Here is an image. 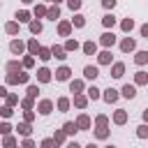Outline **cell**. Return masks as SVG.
<instances>
[{
	"mask_svg": "<svg viewBox=\"0 0 148 148\" xmlns=\"http://www.w3.org/2000/svg\"><path fill=\"white\" fill-rule=\"evenodd\" d=\"M30 69H18V72H7L5 74V83L7 86H25L30 83Z\"/></svg>",
	"mask_w": 148,
	"mask_h": 148,
	"instance_id": "1",
	"label": "cell"
},
{
	"mask_svg": "<svg viewBox=\"0 0 148 148\" xmlns=\"http://www.w3.org/2000/svg\"><path fill=\"white\" fill-rule=\"evenodd\" d=\"M35 109H37V113H39V116H51V113H53V109H56V102H53V99H49V97H44V99H39V102H37V106H35Z\"/></svg>",
	"mask_w": 148,
	"mask_h": 148,
	"instance_id": "2",
	"label": "cell"
},
{
	"mask_svg": "<svg viewBox=\"0 0 148 148\" xmlns=\"http://www.w3.org/2000/svg\"><path fill=\"white\" fill-rule=\"evenodd\" d=\"M97 42H99V46H102V49H113V44L118 42V37L113 35V30H104V32L99 35V39H97Z\"/></svg>",
	"mask_w": 148,
	"mask_h": 148,
	"instance_id": "3",
	"label": "cell"
},
{
	"mask_svg": "<svg viewBox=\"0 0 148 148\" xmlns=\"http://www.w3.org/2000/svg\"><path fill=\"white\" fill-rule=\"evenodd\" d=\"M9 53H12V56H23V53H28L25 42H23V39H18V37H14V39L9 42Z\"/></svg>",
	"mask_w": 148,
	"mask_h": 148,
	"instance_id": "4",
	"label": "cell"
},
{
	"mask_svg": "<svg viewBox=\"0 0 148 148\" xmlns=\"http://www.w3.org/2000/svg\"><path fill=\"white\" fill-rule=\"evenodd\" d=\"M56 30H58V35H60V37H69V35H72V30H74V25H72V21H67V18H58Z\"/></svg>",
	"mask_w": 148,
	"mask_h": 148,
	"instance_id": "5",
	"label": "cell"
},
{
	"mask_svg": "<svg viewBox=\"0 0 148 148\" xmlns=\"http://www.w3.org/2000/svg\"><path fill=\"white\" fill-rule=\"evenodd\" d=\"M35 76H37V83H51V81H53V72H51L46 65H42V67L35 72Z\"/></svg>",
	"mask_w": 148,
	"mask_h": 148,
	"instance_id": "6",
	"label": "cell"
},
{
	"mask_svg": "<svg viewBox=\"0 0 148 148\" xmlns=\"http://www.w3.org/2000/svg\"><path fill=\"white\" fill-rule=\"evenodd\" d=\"M53 79H56V81H60V83H65V81H69V79H72V69H69L67 65H60V67L53 72Z\"/></svg>",
	"mask_w": 148,
	"mask_h": 148,
	"instance_id": "7",
	"label": "cell"
},
{
	"mask_svg": "<svg viewBox=\"0 0 148 148\" xmlns=\"http://www.w3.org/2000/svg\"><path fill=\"white\" fill-rule=\"evenodd\" d=\"M102 99L106 102V104H116L118 99H120V90H116V88H106V90H102Z\"/></svg>",
	"mask_w": 148,
	"mask_h": 148,
	"instance_id": "8",
	"label": "cell"
},
{
	"mask_svg": "<svg viewBox=\"0 0 148 148\" xmlns=\"http://www.w3.org/2000/svg\"><path fill=\"white\" fill-rule=\"evenodd\" d=\"M76 127H79V132H88L92 127V118L88 113H79L76 116Z\"/></svg>",
	"mask_w": 148,
	"mask_h": 148,
	"instance_id": "9",
	"label": "cell"
},
{
	"mask_svg": "<svg viewBox=\"0 0 148 148\" xmlns=\"http://www.w3.org/2000/svg\"><path fill=\"white\" fill-rule=\"evenodd\" d=\"M72 104H74L76 109H81V111H83V109H88V104H90V97H88L86 92H76V95L72 97Z\"/></svg>",
	"mask_w": 148,
	"mask_h": 148,
	"instance_id": "10",
	"label": "cell"
},
{
	"mask_svg": "<svg viewBox=\"0 0 148 148\" xmlns=\"http://www.w3.org/2000/svg\"><path fill=\"white\" fill-rule=\"evenodd\" d=\"M120 51L123 53H134L136 51V39L134 37H123L120 39Z\"/></svg>",
	"mask_w": 148,
	"mask_h": 148,
	"instance_id": "11",
	"label": "cell"
},
{
	"mask_svg": "<svg viewBox=\"0 0 148 148\" xmlns=\"http://www.w3.org/2000/svg\"><path fill=\"white\" fill-rule=\"evenodd\" d=\"M97 49H99V42H92V39H86L81 44V51L86 56H97Z\"/></svg>",
	"mask_w": 148,
	"mask_h": 148,
	"instance_id": "12",
	"label": "cell"
},
{
	"mask_svg": "<svg viewBox=\"0 0 148 148\" xmlns=\"http://www.w3.org/2000/svg\"><path fill=\"white\" fill-rule=\"evenodd\" d=\"M111 62H113L111 49H102V51H97V65H109V67H111Z\"/></svg>",
	"mask_w": 148,
	"mask_h": 148,
	"instance_id": "13",
	"label": "cell"
},
{
	"mask_svg": "<svg viewBox=\"0 0 148 148\" xmlns=\"http://www.w3.org/2000/svg\"><path fill=\"white\" fill-rule=\"evenodd\" d=\"M99 76V65H86L83 67V79L86 81H95Z\"/></svg>",
	"mask_w": 148,
	"mask_h": 148,
	"instance_id": "14",
	"label": "cell"
},
{
	"mask_svg": "<svg viewBox=\"0 0 148 148\" xmlns=\"http://www.w3.org/2000/svg\"><path fill=\"white\" fill-rule=\"evenodd\" d=\"M127 118H130V113H127L125 109H116L113 116H111V123H113V125H125Z\"/></svg>",
	"mask_w": 148,
	"mask_h": 148,
	"instance_id": "15",
	"label": "cell"
},
{
	"mask_svg": "<svg viewBox=\"0 0 148 148\" xmlns=\"http://www.w3.org/2000/svg\"><path fill=\"white\" fill-rule=\"evenodd\" d=\"M92 136H95V139H99V141L109 139V136H111V130H109V125H95V130H92Z\"/></svg>",
	"mask_w": 148,
	"mask_h": 148,
	"instance_id": "16",
	"label": "cell"
},
{
	"mask_svg": "<svg viewBox=\"0 0 148 148\" xmlns=\"http://www.w3.org/2000/svg\"><path fill=\"white\" fill-rule=\"evenodd\" d=\"M67 83H69V92H74V95L76 92H86V81L83 79H69Z\"/></svg>",
	"mask_w": 148,
	"mask_h": 148,
	"instance_id": "17",
	"label": "cell"
},
{
	"mask_svg": "<svg viewBox=\"0 0 148 148\" xmlns=\"http://www.w3.org/2000/svg\"><path fill=\"white\" fill-rule=\"evenodd\" d=\"M120 97L134 99V97H136V83H125V86L120 88Z\"/></svg>",
	"mask_w": 148,
	"mask_h": 148,
	"instance_id": "18",
	"label": "cell"
},
{
	"mask_svg": "<svg viewBox=\"0 0 148 148\" xmlns=\"http://www.w3.org/2000/svg\"><path fill=\"white\" fill-rule=\"evenodd\" d=\"M46 9H49V5L46 2H35V7H32V16L35 18H46Z\"/></svg>",
	"mask_w": 148,
	"mask_h": 148,
	"instance_id": "19",
	"label": "cell"
},
{
	"mask_svg": "<svg viewBox=\"0 0 148 148\" xmlns=\"http://www.w3.org/2000/svg\"><path fill=\"white\" fill-rule=\"evenodd\" d=\"M46 18L53 21V23L60 18V5H58V2H51V5H49V9H46Z\"/></svg>",
	"mask_w": 148,
	"mask_h": 148,
	"instance_id": "20",
	"label": "cell"
},
{
	"mask_svg": "<svg viewBox=\"0 0 148 148\" xmlns=\"http://www.w3.org/2000/svg\"><path fill=\"white\" fill-rule=\"evenodd\" d=\"M14 18H16L18 23H30L35 16H32V12H28V9H16V12H14Z\"/></svg>",
	"mask_w": 148,
	"mask_h": 148,
	"instance_id": "21",
	"label": "cell"
},
{
	"mask_svg": "<svg viewBox=\"0 0 148 148\" xmlns=\"http://www.w3.org/2000/svg\"><path fill=\"white\" fill-rule=\"evenodd\" d=\"M116 23H118V18H116V14H113V12H106V14L102 16V25H104L106 30H113V28H116Z\"/></svg>",
	"mask_w": 148,
	"mask_h": 148,
	"instance_id": "22",
	"label": "cell"
},
{
	"mask_svg": "<svg viewBox=\"0 0 148 148\" xmlns=\"http://www.w3.org/2000/svg\"><path fill=\"white\" fill-rule=\"evenodd\" d=\"M56 109H58L60 113H67V111L72 109V99H69V97H65V95H62V97H58V99H56Z\"/></svg>",
	"mask_w": 148,
	"mask_h": 148,
	"instance_id": "23",
	"label": "cell"
},
{
	"mask_svg": "<svg viewBox=\"0 0 148 148\" xmlns=\"http://www.w3.org/2000/svg\"><path fill=\"white\" fill-rule=\"evenodd\" d=\"M51 53H53L56 60H65L67 58V49L62 44H51Z\"/></svg>",
	"mask_w": 148,
	"mask_h": 148,
	"instance_id": "24",
	"label": "cell"
},
{
	"mask_svg": "<svg viewBox=\"0 0 148 148\" xmlns=\"http://www.w3.org/2000/svg\"><path fill=\"white\" fill-rule=\"evenodd\" d=\"M18 69H25V67H23V60L12 58V60H7V62H5V72H18Z\"/></svg>",
	"mask_w": 148,
	"mask_h": 148,
	"instance_id": "25",
	"label": "cell"
},
{
	"mask_svg": "<svg viewBox=\"0 0 148 148\" xmlns=\"http://www.w3.org/2000/svg\"><path fill=\"white\" fill-rule=\"evenodd\" d=\"M111 76L113 79H123L125 76V62H111Z\"/></svg>",
	"mask_w": 148,
	"mask_h": 148,
	"instance_id": "26",
	"label": "cell"
},
{
	"mask_svg": "<svg viewBox=\"0 0 148 148\" xmlns=\"http://www.w3.org/2000/svg\"><path fill=\"white\" fill-rule=\"evenodd\" d=\"M14 130L18 132V136H30V134H32V123L23 120V123H18V125H16Z\"/></svg>",
	"mask_w": 148,
	"mask_h": 148,
	"instance_id": "27",
	"label": "cell"
},
{
	"mask_svg": "<svg viewBox=\"0 0 148 148\" xmlns=\"http://www.w3.org/2000/svg\"><path fill=\"white\" fill-rule=\"evenodd\" d=\"M18 30H21V23H18L16 18H14V21H7V23H5V32H7V35L16 37V35H18Z\"/></svg>",
	"mask_w": 148,
	"mask_h": 148,
	"instance_id": "28",
	"label": "cell"
},
{
	"mask_svg": "<svg viewBox=\"0 0 148 148\" xmlns=\"http://www.w3.org/2000/svg\"><path fill=\"white\" fill-rule=\"evenodd\" d=\"M28 30H30V35H42V30H44L42 18H32V21L28 23Z\"/></svg>",
	"mask_w": 148,
	"mask_h": 148,
	"instance_id": "29",
	"label": "cell"
},
{
	"mask_svg": "<svg viewBox=\"0 0 148 148\" xmlns=\"http://www.w3.org/2000/svg\"><path fill=\"white\" fill-rule=\"evenodd\" d=\"M62 46L67 49V53H76V51L81 49V44H79V39H74L72 35H69V37L65 39V44H62Z\"/></svg>",
	"mask_w": 148,
	"mask_h": 148,
	"instance_id": "30",
	"label": "cell"
},
{
	"mask_svg": "<svg viewBox=\"0 0 148 148\" xmlns=\"http://www.w3.org/2000/svg\"><path fill=\"white\" fill-rule=\"evenodd\" d=\"M86 95L90 97V102H97V99H102V90H99V88H97L95 83L86 88Z\"/></svg>",
	"mask_w": 148,
	"mask_h": 148,
	"instance_id": "31",
	"label": "cell"
},
{
	"mask_svg": "<svg viewBox=\"0 0 148 148\" xmlns=\"http://www.w3.org/2000/svg\"><path fill=\"white\" fill-rule=\"evenodd\" d=\"M134 83H136V88H139V86H148V72H146V69L134 72Z\"/></svg>",
	"mask_w": 148,
	"mask_h": 148,
	"instance_id": "32",
	"label": "cell"
},
{
	"mask_svg": "<svg viewBox=\"0 0 148 148\" xmlns=\"http://www.w3.org/2000/svg\"><path fill=\"white\" fill-rule=\"evenodd\" d=\"M134 28H136V23H134V18H130V16H127V18H123V21H120V30H123L125 35H130V32H132Z\"/></svg>",
	"mask_w": 148,
	"mask_h": 148,
	"instance_id": "33",
	"label": "cell"
},
{
	"mask_svg": "<svg viewBox=\"0 0 148 148\" xmlns=\"http://www.w3.org/2000/svg\"><path fill=\"white\" fill-rule=\"evenodd\" d=\"M37 58H39L42 62H49V60L53 58V53H51V46H39V51H37Z\"/></svg>",
	"mask_w": 148,
	"mask_h": 148,
	"instance_id": "34",
	"label": "cell"
},
{
	"mask_svg": "<svg viewBox=\"0 0 148 148\" xmlns=\"http://www.w3.org/2000/svg\"><path fill=\"white\" fill-rule=\"evenodd\" d=\"M134 65H139V67L148 65V51H134Z\"/></svg>",
	"mask_w": 148,
	"mask_h": 148,
	"instance_id": "35",
	"label": "cell"
},
{
	"mask_svg": "<svg viewBox=\"0 0 148 148\" xmlns=\"http://www.w3.org/2000/svg\"><path fill=\"white\" fill-rule=\"evenodd\" d=\"M69 21H72L74 28H86V16H83L81 12H74V16H72Z\"/></svg>",
	"mask_w": 148,
	"mask_h": 148,
	"instance_id": "36",
	"label": "cell"
},
{
	"mask_svg": "<svg viewBox=\"0 0 148 148\" xmlns=\"http://www.w3.org/2000/svg\"><path fill=\"white\" fill-rule=\"evenodd\" d=\"M25 46H28V53H32V56H37V51H39V46H42V44L37 42V35H35V37H30V39L25 42Z\"/></svg>",
	"mask_w": 148,
	"mask_h": 148,
	"instance_id": "37",
	"label": "cell"
},
{
	"mask_svg": "<svg viewBox=\"0 0 148 148\" xmlns=\"http://www.w3.org/2000/svg\"><path fill=\"white\" fill-rule=\"evenodd\" d=\"M62 130L67 132V136H74V134L79 132V127H76V120H65V123H62Z\"/></svg>",
	"mask_w": 148,
	"mask_h": 148,
	"instance_id": "38",
	"label": "cell"
},
{
	"mask_svg": "<svg viewBox=\"0 0 148 148\" xmlns=\"http://www.w3.org/2000/svg\"><path fill=\"white\" fill-rule=\"evenodd\" d=\"M18 106H21V109H35V106H37V102H35V97H30V95H25V97H21V102H18Z\"/></svg>",
	"mask_w": 148,
	"mask_h": 148,
	"instance_id": "39",
	"label": "cell"
},
{
	"mask_svg": "<svg viewBox=\"0 0 148 148\" xmlns=\"http://www.w3.org/2000/svg\"><path fill=\"white\" fill-rule=\"evenodd\" d=\"M53 139H56V143H58V146H65V143H67V132L60 127V130H56V132H53Z\"/></svg>",
	"mask_w": 148,
	"mask_h": 148,
	"instance_id": "40",
	"label": "cell"
},
{
	"mask_svg": "<svg viewBox=\"0 0 148 148\" xmlns=\"http://www.w3.org/2000/svg\"><path fill=\"white\" fill-rule=\"evenodd\" d=\"M21 60H23V67H25V69H32V67H35V62H37L32 53H23V58H21Z\"/></svg>",
	"mask_w": 148,
	"mask_h": 148,
	"instance_id": "41",
	"label": "cell"
},
{
	"mask_svg": "<svg viewBox=\"0 0 148 148\" xmlns=\"http://www.w3.org/2000/svg\"><path fill=\"white\" fill-rule=\"evenodd\" d=\"M2 146H5V148H12V146H18V139H16L14 134H5V136H2Z\"/></svg>",
	"mask_w": 148,
	"mask_h": 148,
	"instance_id": "42",
	"label": "cell"
},
{
	"mask_svg": "<svg viewBox=\"0 0 148 148\" xmlns=\"http://www.w3.org/2000/svg\"><path fill=\"white\" fill-rule=\"evenodd\" d=\"M12 130H14V127H12V123H9L7 118H5V120H0V136H5V134H12Z\"/></svg>",
	"mask_w": 148,
	"mask_h": 148,
	"instance_id": "43",
	"label": "cell"
},
{
	"mask_svg": "<svg viewBox=\"0 0 148 148\" xmlns=\"http://www.w3.org/2000/svg\"><path fill=\"white\" fill-rule=\"evenodd\" d=\"M136 139H148V123L136 125Z\"/></svg>",
	"mask_w": 148,
	"mask_h": 148,
	"instance_id": "44",
	"label": "cell"
},
{
	"mask_svg": "<svg viewBox=\"0 0 148 148\" xmlns=\"http://www.w3.org/2000/svg\"><path fill=\"white\" fill-rule=\"evenodd\" d=\"M18 102H21V97H18L16 92H9V95L5 97V104H9V106H18Z\"/></svg>",
	"mask_w": 148,
	"mask_h": 148,
	"instance_id": "45",
	"label": "cell"
},
{
	"mask_svg": "<svg viewBox=\"0 0 148 148\" xmlns=\"http://www.w3.org/2000/svg\"><path fill=\"white\" fill-rule=\"evenodd\" d=\"M35 118H37V109H23V120L35 123Z\"/></svg>",
	"mask_w": 148,
	"mask_h": 148,
	"instance_id": "46",
	"label": "cell"
},
{
	"mask_svg": "<svg viewBox=\"0 0 148 148\" xmlns=\"http://www.w3.org/2000/svg\"><path fill=\"white\" fill-rule=\"evenodd\" d=\"M0 116L9 120V118L14 116V106H9V104H2V106H0Z\"/></svg>",
	"mask_w": 148,
	"mask_h": 148,
	"instance_id": "47",
	"label": "cell"
},
{
	"mask_svg": "<svg viewBox=\"0 0 148 148\" xmlns=\"http://www.w3.org/2000/svg\"><path fill=\"white\" fill-rule=\"evenodd\" d=\"M25 95H30V97H35V99H37V95H39V86H37V83H28Z\"/></svg>",
	"mask_w": 148,
	"mask_h": 148,
	"instance_id": "48",
	"label": "cell"
},
{
	"mask_svg": "<svg viewBox=\"0 0 148 148\" xmlns=\"http://www.w3.org/2000/svg\"><path fill=\"white\" fill-rule=\"evenodd\" d=\"M65 2H67V7L72 9V14H74V12H79V9L83 7V0H65Z\"/></svg>",
	"mask_w": 148,
	"mask_h": 148,
	"instance_id": "49",
	"label": "cell"
},
{
	"mask_svg": "<svg viewBox=\"0 0 148 148\" xmlns=\"http://www.w3.org/2000/svg\"><path fill=\"white\" fill-rule=\"evenodd\" d=\"M109 123H111V118L106 113H97L95 116V125H109Z\"/></svg>",
	"mask_w": 148,
	"mask_h": 148,
	"instance_id": "50",
	"label": "cell"
},
{
	"mask_svg": "<svg viewBox=\"0 0 148 148\" xmlns=\"http://www.w3.org/2000/svg\"><path fill=\"white\" fill-rule=\"evenodd\" d=\"M116 5H118V0H102V7H104L106 12H113Z\"/></svg>",
	"mask_w": 148,
	"mask_h": 148,
	"instance_id": "51",
	"label": "cell"
},
{
	"mask_svg": "<svg viewBox=\"0 0 148 148\" xmlns=\"http://www.w3.org/2000/svg\"><path fill=\"white\" fill-rule=\"evenodd\" d=\"M39 146H42V148H51V146H58V143H56V139L51 136V139H42Z\"/></svg>",
	"mask_w": 148,
	"mask_h": 148,
	"instance_id": "52",
	"label": "cell"
},
{
	"mask_svg": "<svg viewBox=\"0 0 148 148\" xmlns=\"http://www.w3.org/2000/svg\"><path fill=\"white\" fill-rule=\"evenodd\" d=\"M21 146H23V148H35V141H32L30 136H23V141H21Z\"/></svg>",
	"mask_w": 148,
	"mask_h": 148,
	"instance_id": "53",
	"label": "cell"
},
{
	"mask_svg": "<svg viewBox=\"0 0 148 148\" xmlns=\"http://www.w3.org/2000/svg\"><path fill=\"white\" fill-rule=\"evenodd\" d=\"M139 32H141V37H143V39H148V23H143V25L139 28Z\"/></svg>",
	"mask_w": 148,
	"mask_h": 148,
	"instance_id": "54",
	"label": "cell"
},
{
	"mask_svg": "<svg viewBox=\"0 0 148 148\" xmlns=\"http://www.w3.org/2000/svg\"><path fill=\"white\" fill-rule=\"evenodd\" d=\"M7 95H9V90H7V83H5V86H0V97H2V99H5V97H7Z\"/></svg>",
	"mask_w": 148,
	"mask_h": 148,
	"instance_id": "55",
	"label": "cell"
},
{
	"mask_svg": "<svg viewBox=\"0 0 148 148\" xmlns=\"http://www.w3.org/2000/svg\"><path fill=\"white\" fill-rule=\"evenodd\" d=\"M67 146H69V148H81V143H79V141H74V139H72Z\"/></svg>",
	"mask_w": 148,
	"mask_h": 148,
	"instance_id": "56",
	"label": "cell"
},
{
	"mask_svg": "<svg viewBox=\"0 0 148 148\" xmlns=\"http://www.w3.org/2000/svg\"><path fill=\"white\" fill-rule=\"evenodd\" d=\"M141 118H143V123H148V109H146V111H141Z\"/></svg>",
	"mask_w": 148,
	"mask_h": 148,
	"instance_id": "57",
	"label": "cell"
},
{
	"mask_svg": "<svg viewBox=\"0 0 148 148\" xmlns=\"http://www.w3.org/2000/svg\"><path fill=\"white\" fill-rule=\"evenodd\" d=\"M21 2H23V5H35L37 0H21Z\"/></svg>",
	"mask_w": 148,
	"mask_h": 148,
	"instance_id": "58",
	"label": "cell"
},
{
	"mask_svg": "<svg viewBox=\"0 0 148 148\" xmlns=\"http://www.w3.org/2000/svg\"><path fill=\"white\" fill-rule=\"evenodd\" d=\"M53 2H58V5H60V2H65V0H53Z\"/></svg>",
	"mask_w": 148,
	"mask_h": 148,
	"instance_id": "59",
	"label": "cell"
},
{
	"mask_svg": "<svg viewBox=\"0 0 148 148\" xmlns=\"http://www.w3.org/2000/svg\"><path fill=\"white\" fill-rule=\"evenodd\" d=\"M42 2H53V0H42Z\"/></svg>",
	"mask_w": 148,
	"mask_h": 148,
	"instance_id": "60",
	"label": "cell"
},
{
	"mask_svg": "<svg viewBox=\"0 0 148 148\" xmlns=\"http://www.w3.org/2000/svg\"><path fill=\"white\" fill-rule=\"evenodd\" d=\"M0 7H2V0H0Z\"/></svg>",
	"mask_w": 148,
	"mask_h": 148,
	"instance_id": "61",
	"label": "cell"
}]
</instances>
